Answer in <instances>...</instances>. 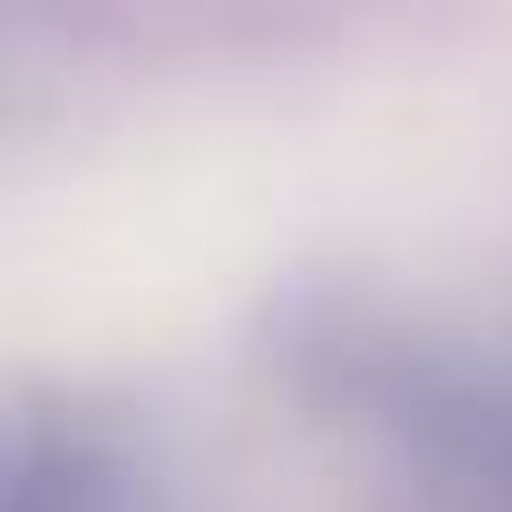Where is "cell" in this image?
I'll use <instances>...</instances> for the list:
<instances>
[{
    "instance_id": "obj_1",
    "label": "cell",
    "mask_w": 512,
    "mask_h": 512,
    "mask_svg": "<svg viewBox=\"0 0 512 512\" xmlns=\"http://www.w3.org/2000/svg\"><path fill=\"white\" fill-rule=\"evenodd\" d=\"M128 478L137 470L94 436H60L52 453L35 436L18 444V512H137Z\"/></svg>"
},
{
    "instance_id": "obj_2",
    "label": "cell",
    "mask_w": 512,
    "mask_h": 512,
    "mask_svg": "<svg viewBox=\"0 0 512 512\" xmlns=\"http://www.w3.org/2000/svg\"><path fill=\"white\" fill-rule=\"evenodd\" d=\"M478 512H512V419H504V436H495L487 470H478Z\"/></svg>"
}]
</instances>
